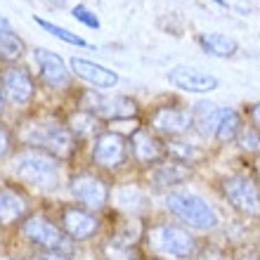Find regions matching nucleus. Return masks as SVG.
<instances>
[{"instance_id": "f257e3e1", "label": "nucleus", "mask_w": 260, "mask_h": 260, "mask_svg": "<svg viewBox=\"0 0 260 260\" xmlns=\"http://www.w3.org/2000/svg\"><path fill=\"white\" fill-rule=\"evenodd\" d=\"M21 142L28 144L31 149H41L52 154L55 158H69L74 151V135L69 125L59 123L57 118H36L24 125L21 130Z\"/></svg>"}, {"instance_id": "f03ea898", "label": "nucleus", "mask_w": 260, "mask_h": 260, "mask_svg": "<svg viewBox=\"0 0 260 260\" xmlns=\"http://www.w3.org/2000/svg\"><path fill=\"white\" fill-rule=\"evenodd\" d=\"M12 173L24 185H31L36 189H55L57 180H59L57 158L41 149L21 151L19 156L14 158Z\"/></svg>"}, {"instance_id": "7ed1b4c3", "label": "nucleus", "mask_w": 260, "mask_h": 260, "mask_svg": "<svg viewBox=\"0 0 260 260\" xmlns=\"http://www.w3.org/2000/svg\"><path fill=\"white\" fill-rule=\"evenodd\" d=\"M166 206L171 208L180 220H185L189 227L197 230H213L218 225V215L201 197L189 192H173L166 197Z\"/></svg>"}, {"instance_id": "20e7f679", "label": "nucleus", "mask_w": 260, "mask_h": 260, "mask_svg": "<svg viewBox=\"0 0 260 260\" xmlns=\"http://www.w3.org/2000/svg\"><path fill=\"white\" fill-rule=\"evenodd\" d=\"M147 244L154 251L173 258H192L197 251V239L178 225H154L147 232Z\"/></svg>"}, {"instance_id": "39448f33", "label": "nucleus", "mask_w": 260, "mask_h": 260, "mask_svg": "<svg viewBox=\"0 0 260 260\" xmlns=\"http://www.w3.org/2000/svg\"><path fill=\"white\" fill-rule=\"evenodd\" d=\"M222 194L244 215H260V192L255 182L246 175H232L222 180Z\"/></svg>"}, {"instance_id": "423d86ee", "label": "nucleus", "mask_w": 260, "mask_h": 260, "mask_svg": "<svg viewBox=\"0 0 260 260\" xmlns=\"http://www.w3.org/2000/svg\"><path fill=\"white\" fill-rule=\"evenodd\" d=\"M69 192H71V197L78 204H83L90 211H100L109 201V187H107V182L102 178L92 175V173L74 175L71 182H69Z\"/></svg>"}, {"instance_id": "0eeeda50", "label": "nucleus", "mask_w": 260, "mask_h": 260, "mask_svg": "<svg viewBox=\"0 0 260 260\" xmlns=\"http://www.w3.org/2000/svg\"><path fill=\"white\" fill-rule=\"evenodd\" d=\"M21 232H24V237H26L31 244L45 248V251H64V248L69 246L67 234L57 225L48 222L45 218H41V215H34V218L24 220Z\"/></svg>"}, {"instance_id": "6e6552de", "label": "nucleus", "mask_w": 260, "mask_h": 260, "mask_svg": "<svg viewBox=\"0 0 260 260\" xmlns=\"http://www.w3.org/2000/svg\"><path fill=\"white\" fill-rule=\"evenodd\" d=\"M128 156V147H125V137L118 133H102L95 140L92 147V158L100 168H118Z\"/></svg>"}, {"instance_id": "1a4fd4ad", "label": "nucleus", "mask_w": 260, "mask_h": 260, "mask_svg": "<svg viewBox=\"0 0 260 260\" xmlns=\"http://www.w3.org/2000/svg\"><path fill=\"white\" fill-rule=\"evenodd\" d=\"M0 90L14 104H26L34 97V78L24 67H10L0 74Z\"/></svg>"}, {"instance_id": "9d476101", "label": "nucleus", "mask_w": 260, "mask_h": 260, "mask_svg": "<svg viewBox=\"0 0 260 260\" xmlns=\"http://www.w3.org/2000/svg\"><path fill=\"white\" fill-rule=\"evenodd\" d=\"M62 227L69 239L83 241V239H90L100 230V220H97V215L92 211L67 206L62 211Z\"/></svg>"}, {"instance_id": "9b49d317", "label": "nucleus", "mask_w": 260, "mask_h": 260, "mask_svg": "<svg viewBox=\"0 0 260 260\" xmlns=\"http://www.w3.org/2000/svg\"><path fill=\"white\" fill-rule=\"evenodd\" d=\"M168 81L180 90H187V92H211V90L218 88V78L206 71H199L192 67H178L168 74Z\"/></svg>"}, {"instance_id": "f8f14e48", "label": "nucleus", "mask_w": 260, "mask_h": 260, "mask_svg": "<svg viewBox=\"0 0 260 260\" xmlns=\"http://www.w3.org/2000/svg\"><path fill=\"white\" fill-rule=\"evenodd\" d=\"M85 111H95L104 118H130L137 114V104L128 97H100L88 95V104H83Z\"/></svg>"}, {"instance_id": "ddd939ff", "label": "nucleus", "mask_w": 260, "mask_h": 260, "mask_svg": "<svg viewBox=\"0 0 260 260\" xmlns=\"http://www.w3.org/2000/svg\"><path fill=\"white\" fill-rule=\"evenodd\" d=\"M149 123L161 135H182L192 125V116L182 109H175V107H158L151 114Z\"/></svg>"}, {"instance_id": "4468645a", "label": "nucleus", "mask_w": 260, "mask_h": 260, "mask_svg": "<svg viewBox=\"0 0 260 260\" xmlns=\"http://www.w3.org/2000/svg\"><path fill=\"white\" fill-rule=\"evenodd\" d=\"M34 59L41 69V78L52 88H67L69 85V69L59 55H55L52 50H36Z\"/></svg>"}, {"instance_id": "2eb2a0df", "label": "nucleus", "mask_w": 260, "mask_h": 260, "mask_svg": "<svg viewBox=\"0 0 260 260\" xmlns=\"http://www.w3.org/2000/svg\"><path fill=\"white\" fill-rule=\"evenodd\" d=\"M71 69H74V74L78 76V78H83L85 83L95 85V88H114L118 83V76L114 74L111 69L90 62V59L74 57V59H71Z\"/></svg>"}, {"instance_id": "dca6fc26", "label": "nucleus", "mask_w": 260, "mask_h": 260, "mask_svg": "<svg viewBox=\"0 0 260 260\" xmlns=\"http://www.w3.org/2000/svg\"><path fill=\"white\" fill-rule=\"evenodd\" d=\"M28 213V204L21 194L12 192V189H0V227L14 225L24 220Z\"/></svg>"}, {"instance_id": "f3484780", "label": "nucleus", "mask_w": 260, "mask_h": 260, "mask_svg": "<svg viewBox=\"0 0 260 260\" xmlns=\"http://www.w3.org/2000/svg\"><path fill=\"white\" fill-rule=\"evenodd\" d=\"M192 175L189 166L180 164V161H164V164H156V168L151 171V182L154 187L164 189V187H173V185H180L185 182L187 178Z\"/></svg>"}, {"instance_id": "a211bd4d", "label": "nucleus", "mask_w": 260, "mask_h": 260, "mask_svg": "<svg viewBox=\"0 0 260 260\" xmlns=\"http://www.w3.org/2000/svg\"><path fill=\"white\" fill-rule=\"evenodd\" d=\"M164 151L166 149L161 147V142L151 133H144V130L135 133V137H133V154H135L140 164H154V161L164 156Z\"/></svg>"}, {"instance_id": "6ab92c4d", "label": "nucleus", "mask_w": 260, "mask_h": 260, "mask_svg": "<svg viewBox=\"0 0 260 260\" xmlns=\"http://www.w3.org/2000/svg\"><path fill=\"white\" fill-rule=\"evenodd\" d=\"M201 48L213 57H232L237 52V41L230 38V36H222V34H204L199 38Z\"/></svg>"}, {"instance_id": "aec40b11", "label": "nucleus", "mask_w": 260, "mask_h": 260, "mask_svg": "<svg viewBox=\"0 0 260 260\" xmlns=\"http://www.w3.org/2000/svg\"><path fill=\"white\" fill-rule=\"evenodd\" d=\"M241 133V116L234 109H220V118L215 125V137L220 142H232Z\"/></svg>"}, {"instance_id": "412c9836", "label": "nucleus", "mask_w": 260, "mask_h": 260, "mask_svg": "<svg viewBox=\"0 0 260 260\" xmlns=\"http://www.w3.org/2000/svg\"><path fill=\"white\" fill-rule=\"evenodd\" d=\"M218 118H220V109L215 107V104L201 102V104H197V109H194L192 121L197 123V128H199L201 135H211V133H215Z\"/></svg>"}, {"instance_id": "4be33fe9", "label": "nucleus", "mask_w": 260, "mask_h": 260, "mask_svg": "<svg viewBox=\"0 0 260 260\" xmlns=\"http://www.w3.org/2000/svg\"><path fill=\"white\" fill-rule=\"evenodd\" d=\"M166 154H168L173 161H180V164H185V166L197 164V161H201V156H204V151L199 149L197 144L178 142V140L166 144Z\"/></svg>"}, {"instance_id": "5701e85b", "label": "nucleus", "mask_w": 260, "mask_h": 260, "mask_svg": "<svg viewBox=\"0 0 260 260\" xmlns=\"http://www.w3.org/2000/svg\"><path fill=\"white\" fill-rule=\"evenodd\" d=\"M97 128H100V121L95 118L92 111L81 109L69 118V130H71V135H76V137H90L92 133H97Z\"/></svg>"}, {"instance_id": "b1692460", "label": "nucleus", "mask_w": 260, "mask_h": 260, "mask_svg": "<svg viewBox=\"0 0 260 260\" xmlns=\"http://www.w3.org/2000/svg\"><path fill=\"white\" fill-rule=\"evenodd\" d=\"M24 55V43L17 34H12L10 28H0V59L5 62H14Z\"/></svg>"}, {"instance_id": "393cba45", "label": "nucleus", "mask_w": 260, "mask_h": 260, "mask_svg": "<svg viewBox=\"0 0 260 260\" xmlns=\"http://www.w3.org/2000/svg\"><path fill=\"white\" fill-rule=\"evenodd\" d=\"M104 253H107V260H140L133 244L118 239H109V244L104 246Z\"/></svg>"}, {"instance_id": "a878e982", "label": "nucleus", "mask_w": 260, "mask_h": 260, "mask_svg": "<svg viewBox=\"0 0 260 260\" xmlns=\"http://www.w3.org/2000/svg\"><path fill=\"white\" fill-rule=\"evenodd\" d=\"M36 24L38 26H43L45 31H48L50 36H55V38H59V41H64V43H71V45H88V43L83 41L81 36H76V34H71V31H67V28H62V26H57V24H50V21H45V19H36Z\"/></svg>"}, {"instance_id": "bb28decb", "label": "nucleus", "mask_w": 260, "mask_h": 260, "mask_svg": "<svg viewBox=\"0 0 260 260\" xmlns=\"http://www.w3.org/2000/svg\"><path fill=\"white\" fill-rule=\"evenodd\" d=\"M133 199H142V194L137 192L135 187H121L116 192V201L123 206V208H130V211L135 208V201H133Z\"/></svg>"}, {"instance_id": "cd10ccee", "label": "nucleus", "mask_w": 260, "mask_h": 260, "mask_svg": "<svg viewBox=\"0 0 260 260\" xmlns=\"http://www.w3.org/2000/svg\"><path fill=\"white\" fill-rule=\"evenodd\" d=\"M239 144L246 151H260V135L255 130H244L239 133Z\"/></svg>"}, {"instance_id": "c85d7f7f", "label": "nucleus", "mask_w": 260, "mask_h": 260, "mask_svg": "<svg viewBox=\"0 0 260 260\" xmlns=\"http://www.w3.org/2000/svg\"><path fill=\"white\" fill-rule=\"evenodd\" d=\"M74 17L78 21H83L85 26H90V28H100V19H97L95 14L90 12L88 7H83V5H76L74 7Z\"/></svg>"}, {"instance_id": "c756f323", "label": "nucleus", "mask_w": 260, "mask_h": 260, "mask_svg": "<svg viewBox=\"0 0 260 260\" xmlns=\"http://www.w3.org/2000/svg\"><path fill=\"white\" fill-rule=\"evenodd\" d=\"M10 133H7L5 128H3V125H0V158L5 156L7 151H10Z\"/></svg>"}, {"instance_id": "7c9ffc66", "label": "nucleus", "mask_w": 260, "mask_h": 260, "mask_svg": "<svg viewBox=\"0 0 260 260\" xmlns=\"http://www.w3.org/2000/svg\"><path fill=\"white\" fill-rule=\"evenodd\" d=\"M36 260H69V255L62 253V251H45V253L38 255Z\"/></svg>"}, {"instance_id": "2f4dec72", "label": "nucleus", "mask_w": 260, "mask_h": 260, "mask_svg": "<svg viewBox=\"0 0 260 260\" xmlns=\"http://www.w3.org/2000/svg\"><path fill=\"white\" fill-rule=\"evenodd\" d=\"M251 118H253V123L260 128V104H253V107H251Z\"/></svg>"}, {"instance_id": "473e14b6", "label": "nucleus", "mask_w": 260, "mask_h": 260, "mask_svg": "<svg viewBox=\"0 0 260 260\" xmlns=\"http://www.w3.org/2000/svg\"><path fill=\"white\" fill-rule=\"evenodd\" d=\"M5 111V95H3V90H0V114Z\"/></svg>"}, {"instance_id": "72a5a7b5", "label": "nucleus", "mask_w": 260, "mask_h": 260, "mask_svg": "<svg viewBox=\"0 0 260 260\" xmlns=\"http://www.w3.org/2000/svg\"><path fill=\"white\" fill-rule=\"evenodd\" d=\"M50 3H52V5H57V7H62V5H67L69 0H50Z\"/></svg>"}, {"instance_id": "f704fd0d", "label": "nucleus", "mask_w": 260, "mask_h": 260, "mask_svg": "<svg viewBox=\"0 0 260 260\" xmlns=\"http://www.w3.org/2000/svg\"><path fill=\"white\" fill-rule=\"evenodd\" d=\"M0 28H10V26H7V21L3 19V17H0Z\"/></svg>"}, {"instance_id": "c9c22d12", "label": "nucleus", "mask_w": 260, "mask_h": 260, "mask_svg": "<svg viewBox=\"0 0 260 260\" xmlns=\"http://www.w3.org/2000/svg\"><path fill=\"white\" fill-rule=\"evenodd\" d=\"M255 171H258V175H260V158L255 161Z\"/></svg>"}, {"instance_id": "e433bc0d", "label": "nucleus", "mask_w": 260, "mask_h": 260, "mask_svg": "<svg viewBox=\"0 0 260 260\" xmlns=\"http://www.w3.org/2000/svg\"><path fill=\"white\" fill-rule=\"evenodd\" d=\"M149 260H161V258H149Z\"/></svg>"}, {"instance_id": "4c0bfd02", "label": "nucleus", "mask_w": 260, "mask_h": 260, "mask_svg": "<svg viewBox=\"0 0 260 260\" xmlns=\"http://www.w3.org/2000/svg\"><path fill=\"white\" fill-rule=\"evenodd\" d=\"M10 260H17V258H10Z\"/></svg>"}]
</instances>
